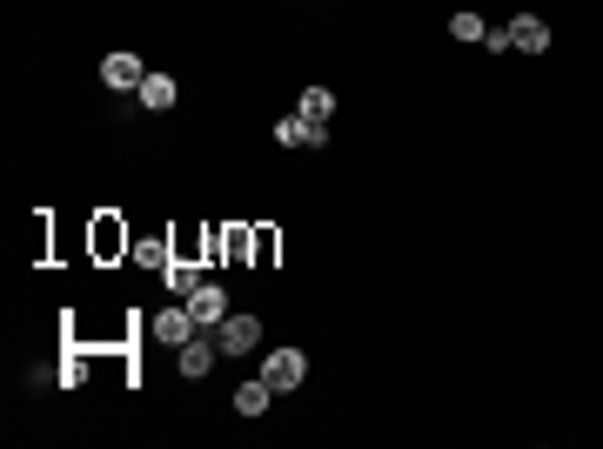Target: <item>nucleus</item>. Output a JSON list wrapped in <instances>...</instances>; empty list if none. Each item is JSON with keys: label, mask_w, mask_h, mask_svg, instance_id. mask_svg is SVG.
<instances>
[{"label": "nucleus", "mask_w": 603, "mask_h": 449, "mask_svg": "<svg viewBox=\"0 0 603 449\" xmlns=\"http://www.w3.org/2000/svg\"><path fill=\"white\" fill-rule=\"evenodd\" d=\"M510 47H523V54H550V21L516 14V21H510Z\"/></svg>", "instance_id": "obj_8"}, {"label": "nucleus", "mask_w": 603, "mask_h": 449, "mask_svg": "<svg viewBox=\"0 0 603 449\" xmlns=\"http://www.w3.org/2000/svg\"><path fill=\"white\" fill-rule=\"evenodd\" d=\"M134 262H141V269H168V262H175V255H168V242H155V235H148V242H134Z\"/></svg>", "instance_id": "obj_13"}, {"label": "nucleus", "mask_w": 603, "mask_h": 449, "mask_svg": "<svg viewBox=\"0 0 603 449\" xmlns=\"http://www.w3.org/2000/svg\"><path fill=\"white\" fill-rule=\"evenodd\" d=\"M268 403H275V389H268V376H255V382H242V389H235V409H242V416H262Z\"/></svg>", "instance_id": "obj_10"}, {"label": "nucleus", "mask_w": 603, "mask_h": 449, "mask_svg": "<svg viewBox=\"0 0 603 449\" xmlns=\"http://www.w3.org/2000/svg\"><path fill=\"white\" fill-rule=\"evenodd\" d=\"M94 242H101V255H114V248H134L128 235H114V222H101V235H94Z\"/></svg>", "instance_id": "obj_15"}, {"label": "nucleus", "mask_w": 603, "mask_h": 449, "mask_svg": "<svg viewBox=\"0 0 603 449\" xmlns=\"http://www.w3.org/2000/svg\"><path fill=\"white\" fill-rule=\"evenodd\" d=\"M275 141H282V148H322V141H329V128L295 108V114H282V121H275Z\"/></svg>", "instance_id": "obj_5"}, {"label": "nucleus", "mask_w": 603, "mask_h": 449, "mask_svg": "<svg viewBox=\"0 0 603 449\" xmlns=\"http://www.w3.org/2000/svg\"><path fill=\"white\" fill-rule=\"evenodd\" d=\"M181 302H188V315H195L201 329H215V322L228 315V295L215 289V282H201V289H195V295H181Z\"/></svg>", "instance_id": "obj_7"}, {"label": "nucleus", "mask_w": 603, "mask_h": 449, "mask_svg": "<svg viewBox=\"0 0 603 449\" xmlns=\"http://www.w3.org/2000/svg\"><path fill=\"white\" fill-rule=\"evenodd\" d=\"M175 74H148V81H141V88H134V101H141V108H148V114H168V108H175Z\"/></svg>", "instance_id": "obj_9"}, {"label": "nucleus", "mask_w": 603, "mask_h": 449, "mask_svg": "<svg viewBox=\"0 0 603 449\" xmlns=\"http://www.w3.org/2000/svg\"><path fill=\"white\" fill-rule=\"evenodd\" d=\"M161 282H168L175 295H195V289H201V269H188V262H168V269H161Z\"/></svg>", "instance_id": "obj_12"}, {"label": "nucleus", "mask_w": 603, "mask_h": 449, "mask_svg": "<svg viewBox=\"0 0 603 449\" xmlns=\"http://www.w3.org/2000/svg\"><path fill=\"white\" fill-rule=\"evenodd\" d=\"M215 342H222V356H248V349L262 342V322H255V315H222V322H215Z\"/></svg>", "instance_id": "obj_4"}, {"label": "nucleus", "mask_w": 603, "mask_h": 449, "mask_svg": "<svg viewBox=\"0 0 603 449\" xmlns=\"http://www.w3.org/2000/svg\"><path fill=\"white\" fill-rule=\"evenodd\" d=\"M215 356H222V342H215V329H201L195 342H181V349H175V369H181L188 382H201L208 369H215Z\"/></svg>", "instance_id": "obj_3"}, {"label": "nucleus", "mask_w": 603, "mask_h": 449, "mask_svg": "<svg viewBox=\"0 0 603 449\" xmlns=\"http://www.w3.org/2000/svg\"><path fill=\"white\" fill-rule=\"evenodd\" d=\"M295 108L309 114V121H322V128H329V114H335V94H329V88H302V101H295Z\"/></svg>", "instance_id": "obj_11"}, {"label": "nucleus", "mask_w": 603, "mask_h": 449, "mask_svg": "<svg viewBox=\"0 0 603 449\" xmlns=\"http://www.w3.org/2000/svg\"><path fill=\"white\" fill-rule=\"evenodd\" d=\"M148 336H155L161 349H181V342H195V336H201V322L188 315V302H175V309H161L155 322H148Z\"/></svg>", "instance_id": "obj_2"}, {"label": "nucleus", "mask_w": 603, "mask_h": 449, "mask_svg": "<svg viewBox=\"0 0 603 449\" xmlns=\"http://www.w3.org/2000/svg\"><path fill=\"white\" fill-rule=\"evenodd\" d=\"M101 81H108L114 94H128V88L148 81V68H141V54H108V61H101Z\"/></svg>", "instance_id": "obj_6"}, {"label": "nucleus", "mask_w": 603, "mask_h": 449, "mask_svg": "<svg viewBox=\"0 0 603 449\" xmlns=\"http://www.w3.org/2000/svg\"><path fill=\"white\" fill-rule=\"evenodd\" d=\"M449 34H456V41H490V21H483V14H456Z\"/></svg>", "instance_id": "obj_14"}, {"label": "nucleus", "mask_w": 603, "mask_h": 449, "mask_svg": "<svg viewBox=\"0 0 603 449\" xmlns=\"http://www.w3.org/2000/svg\"><path fill=\"white\" fill-rule=\"evenodd\" d=\"M262 376H268L275 396H289V389H302V376H309V356H302V349H268Z\"/></svg>", "instance_id": "obj_1"}]
</instances>
